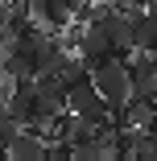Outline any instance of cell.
Wrapping results in <instances>:
<instances>
[{
    "label": "cell",
    "instance_id": "5",
    "mask_svg": "<svg viewBox=\"0 0 157 161\" xmlns=\"http://www.w3.org/2000/svg\"><path fill=\"white\" fill-rule=\"evenodd\" d=\"M46 149H50V141L37 132V128H21V132L8 141L4 157H13V161H46Z\"/></svg>",
    "mask_w": 157,
    "mask_h": 161
},
{
    "label": "cell",
    "instance_id": "2",
    "mask_svg": "<svg viewBox=\"0 0 157 161\" xmlns=\"http://www.w3.org/2000/svg\"><path fill=\"white\" fill-rule=\"evenodd\" d=\"M66 112H75L79 120L95 124V128H108V124H112V108H108L104 95L95 91V83H91V79L66 87Z\"/></svg>",
    "mask_w": 157,
    "mask_h": 161
},
{
    "label": "cell",
    "instance_id": "6",
    "mask_svg": "<svg viewBox=\"0 0 157 161\" xmlns=\"http://www.w3.org/2000/svg\"><path fill=\"white\" fill-rule=\"evenodd\" d=\"M132 42H137V50L157 54V13L132 8Z\"/></svg>",
    "mask_w": 157,
    "mask_h": 161
},
{
    "label": "cell",
    "instance_id": "4",
    "mask_svg": "<svg viewBox=\"0 0 157 161\" xmlns=\"http://www.w3.org/2000/svg\"><path fill=\"white\" fill-rule=\"evenodd\" d=\"M79 54L87 58V66H95V62H104V58L116 54L108 29H104L99 21H87V25H83V33H79ZM116 58H120V54H116Z\"/></svg>",
    "mask_w": 157,
    "mask_h": 161
},
{
    "label": "cell",
    "instance_id": "9",
    "mask_svg": "<svg viewBox=\"0 0 157 161\" xmlns=\"http://www.w3.org/2000/svg\"><path fill=\"white\" fill-rule=\"evenodd\" d=\"M145 8H149V13H157V0H149V4H145Z\"/></svg>",
    "mask_w": 157,
    "mask_h": 161
},
{
    "label": "cell",
    "instance_id": "11",
    "mask_svg": "<svg viewBox=\"0 0 157 161\" xmlns=\"http://www.w3.org/2000/svg\"><path fill=\"white\" fill-rule=\"evenodd\" d=\"M108 4H112V0H108Z\"/></svg>",
    "mask_w": 157,
    "mask_h": 161
},
{
    "label": "cell",
    "instance_id": "7",
    "mask_svg": "<svg viewBox=\"0 0 157 161\" xmlns=\"http://www.w3.org/2000/svg\"><path fill=\"white\" fill-rule=\"evenodd\" d=\"M75 21V8H70V0H46V13H42V25L54 29V33H62Z\"/></svg>",
    "mask_w": 157,
    "mask_h": 161
},
{
    "label": "cell",
    "instance_id": "10",
    "mask_svg": "<svg viewBox=\"0 0 157 161\" xmlns=\"http://www.w3.org/2000/svg\"><path fill=\"white\" fill-rule=\"evenodd\" d=\"M0 157H4V149H0Z\"/></svg>",
    "mask_w": 157,
    "mask_h": 161
},
{
    "label": "cell",
    "instance_id": "1",
    "mask_svg": "<svg viewBox=\"0 0 157 161\" xmlns=\"http://www.w3.org/2000/svg\"><path fill=\"white\" fill-rule=\"evenodd\" d=\"M91 83H95V91L108 99V108H112V112H116V108H124V103H128V95H132L128 62H124V58H116V54L91 66Z\"/></svg>",
    "mask_w": 157,
    "mask_h": 161
},
{
    "label": "cell",
    "instance_id": "3",
    "mask_svg": "<svg viewBox=\"0 0 157 161\" xmlns=\"http://www.w3.org/2000/svg\"><path fill=\"white\" fill-rule=\"evenodd\" d=\"M128 79H132V95H149V99H157V54L132 50V54H128Z\"/></svg>",
    "mask_w": 157,
    "mask_h": 161
},
{
    "label": "cell",
    "instance_id": "8",
    "mask_svg": "<svg viewBox=\"0 0 157 161\" xmlns=\"http://www.w3.org/2000/svg\"><path fill=\"white\" fill-rule=\"evenodd\" d=\"M13 87H17V79L0 66V112H4V103H8V95H13Z\"/></svg>",
    "mask_w": 157,
    "mask_h": 161
}]
</instances>
